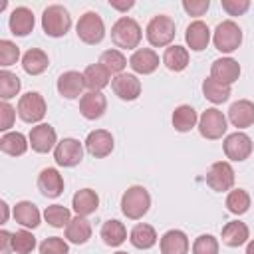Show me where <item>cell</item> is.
Masks as SVG:
<instances>
[{
  "label": "cell",
  "mask_w": 254,
  "mask_h": 254,
  "mask_svg": "<svg viewBox=\"0 0 254 254\" xmlns=\"http://www.w3.org/2000/svg\"><path fill=\"white\" fill-rule=\"evenodd\" d=\"M151 208V194L145 187L141 185H133L129 187L123 196H121V212L131 218V220H139L143 218Z\"/></svg>",
  "instance_id": "6da1fadb"
},
{
  "label": "cell",
  "mask_w": 254,
  "mask_h": 254,
  "mask_svg": "<svg viewBox=\"0 0 254 254\" xmlns=\"http://www.w3.org/2000/svg\"><path fill=\"white\" fill-rule=\"evenodd\" d=\"M141 38H143L141 26L129 16H121L111 26V40L121 50H135L141 44Z\"/></svg>",
  "instance_id": "7a4b0ae2"
},
{
  "label": "cell",
  "mask_w": 254,
  "mask_h": 254,
  "mask_svg": "<svg viewBox=\"0 0 254 254\" xmlns=\"http://www.w3.org/2000/svg\"><path fill=\"white\" fill-rule=\"evenodd\" d=\"M42 28H44L46 36H50V38H62L71 28V16H69V12L64 6L52 4L42 14Z\"/></svg>",
  "instance_id": "3957f363"
},
{
  "label": "cell",
  "mask_w": 254,
  "mask_h": 254,
  "mask_svg": "<svg viewBox=\"0 0 254 254\" xmlns=\"http://www.w3.org/2000/svg\"><path fill=\"white\" fill-rule=\"evenodd\" d=\"M145 36L151 46L155 48H165L175 40V20L167 14H157L149 20Z\"/></svg>",
  "instance_id": "277c9868"
},
{
  "label": "cell",
  "mask_w": 254,
  "mask_h": 254,
  "mask_svg": "<svg viewBox=\"0 0 254 254\" xmlns=\"http://www.w3.org/2000/svg\"><path fill=\"white\" fill-rule=\"evenodd\" d=\"M212 42H214V48L218 52L232 54L242 44V30L234 20H224L216 26V30L212 34Z\"/></svg>",
  "instance_id": "5b68a950"
},
{
  "label": "cell",
  "mask_w": 254,
  "mask_h": 254,
  "mask_svg": "<svg viewBox=\"0 0 254 254\" xmlns=\"http://www.w3.org/2000/svg\"><path fill=\"white\" fill-rule=\"evenodd\" d=\"M77 38L83 44H99L105 38V24L101 20V16L97 12H85L83 16H79L77 26H75Z\"/></svg>",
  "instance_id": "8992f818"
},
{
  "label": "cell",
  "mask_w": 254,
  "mask_h": 254,
  "mask_svg": "<svg viewBox=\"0 0 254 254\" xmlns=\"http://www.w3.org/2000/svg\"><path fill=\"white\" fill-rule=\"evenodd\" d=\"M18 117L26 123H38L46 115V101L38 91H28L18 99Z\"/></svg>",
  "instance_id": "52a82bcc"
},
{
  "label": "cell",
  "mask_w": 254,
  "mask_h": 254,
  "mask_svg": "<svg viewBox=\"0 0 254 254\" xmlns=\"http://www.w3.org/2000/svg\"><path fill=\"white\" fill-rule=\"evenodd\" d=\"M228 125H226V117L220 109L216 107H208L206 111H202V115L198 117V133L204 139H220L226 133Z\"/></svg>",
  "instance_id": "ba28073f"
},
{
  "label": "cell",
  "mask_w": 254,
  "mask_h": 254,
  "mask_svg": "<svg viewBox=\"0 0 254 254\" xmlns=\"http://www.w3.org/2000/svg\"><path fill=\"white\" fill-rule=\"evenodd\" d=\"M206 185L216 192L230 190L234 187V169H232V165L228 161L212 163L208 173H206Z\"/></svg>",
  "instance_id": "9c48e42d"
},
{
  "label": "cell",
  "mask_w": 254,
  "mask_h": 254,
  "mask_svg": "<svg viewBox=\"0 0 254 254\" xmlns=\"http://www.w3.org/2000/svg\"><path fill=\"white\" fill-rule=\"evenodd\" d=\"M222 149H224V155L230 159V161H246L250 155H252V139L242 133V131H236V133H230L226 135L224 143H222Z\"/></svg>",
  "instance_id": "30bf717a"
},
{
  "label": "cell",
  "mask_w": 254,
  "mask_h": 254,
  "mask_svg": "<svg viewBox=\"0 0 254 254\" xmlns=\"http://www.w3.org/2000/svg\"><path fill=\"white\" fill-rule=\"evenodd\" d=\"M54 159L60 167H75L83 159V145L73 137H65L56 145Z\"/></svg>",
  "instance_id": "8fae6325"
},
{
  "label": "cell",
  "mask_w": 254,
  "mask_h": 254,
  "mask_svg": "<svg viewBox=\"0 0 254 254\" xmlns=\"http://www.w3.org/2000/svg\"><path fill=\"white\" fill-rule=\"evenodd\" d=\"M28 141L36 153H50L58 145V135L50 123H38L36 127H32Z\"/></svg>",
  "instance_id": "7c38bea8"
},
{
  "label": "cell",
  "mask_w": 254,
  "mask_h": 254,
  "mask_svg": "<svg viewBox=\"0 0 254 254\" xmlns=\"http://www.w3.org/2000/svg\"><path fill=\"white\" fill-rule=\"evenodd\" d=\"M115 143H113V135L105 129H95L85 137V149L91 157L95 159H103L107 155H111Z\"/></svg>",
  "instance_id": "4fadbf2b"
},
{
  "label": "cell",
  "mask_w": 254,
  "mask_h": 254,
  "mask_svg": "<svg viewBox=\"0 0 254 254\" xmlns=\"http://www.w3.org/2000/svg\"><path fill=\"white\" fill-rule=\"evenodd\" d=\"M111 89L113 93L123 99V101H133L141 95V81L137 79V75L133 73H119L111 79Z\"/></svg>",
  "instance_id": "5bb4252c"
},
{
  "label": "cell",
  "mask_w": 254,
  "mask_h": 254,
  "mask_svg": "<svg viewBox=\"0 0 254 254\" xmlns=\"http://www.w3.org/2000/svg\"><path fill=\"white\" fill-rule=\"evenodd\" d=\"M210 77L224 85H232L240 77V64L234 58H218L210 65Z\"/></svg>",
  "instance_id": "9a60e30c"
},
{
  "label": "cell",
  "mask_w": 254,
  "mask_h": 254,
  "mask_svg": "<svg viewBox=\"0 0 254 254\" xmlns=\"http://www.w3.org/2000/svg\"><path fill=\"white\" fill-rule=\"evenodd\" d=\"M107 109V99L101 91H87L79 97V113L93 121V119H99Z\"/></svg>",
  "instance_id": "2e32d148"
},
{
  "label": "cell",
  "mask_w": 254,
  "mask_h": 254,
  "mask_svg": "<svg viewBox=\"0 0 254 254\" xmlns=\"http://www.w3.org/2000/svg\"><path fill=\"white\" fill-rule=\"evenodd\" d=\"M38 189L44 196L48 198H58L64 192V177L60 175L58 169H42L38 175Z\"/></svg>",
  "instance_id": "e0dca14e"
},
{
  "label": "cell",
  "mask_w": 254,
  "mask_h": 254,
  "mask_svg": "<svg viewBox=\"0 0 254 254\" xmlns=\"http://www.w3.org/2000/svg\"><path fill=\"white\" fill-rule=\"evenodd\" d=\"M83 87H85V79H83V73H79V71L69 69V71H64L58 77V91L65 99L79 97L81 91H83Z\"/></svg>",
  "instance_id": "ac0fdd59"
},
{
  "label": "cell",
  "mask_w": 254,
  "mask_h": 254,
  "mask_svg": "<svg viewBox=\"0 0 254 254\" xmlns=\"http://www.w3.org/2000/svg\"><path fill=\"white\" fill-rule=\"evenodd\" d=\"M34 12L26 6H18L12 10L10 18H8V28L14 36H28L34 30Z\"/></svg>",
  "instance_id": "d6986e66"
},
{
  "label": "cell",
  "mask_w": 254,
  "mask_h": 254,
  "mask_svg": "<svg viewBox=\"0 0 254 254\" xmlns=\"http://www.w3.org/2000/svg\"><path fill=\"white\" fill-rule=\"evenodd\" d=\"M185 40H187V46L192 52H202L210 42V28L202 20H194L187 26Z\"/></svg>",
  "instance_id": "ffe728a7"
},
{
  "label": "cell",
  "mask_w": 254,
  "mask_h": 254,
  "mask_svg": "<svg viewBox=\"0 0 254 254\" xmlns=\"http://www.w3.org/2000/svg\"><path fill=\"white\" fill-rule=\"evenodd\" d=\"M129 65H131V69L135 73L149 75V73H153L159 67V56L151 48H139L129 58Z\"/></svg>",
  "instance_id": "44dd1931"
},
{
  "label": "cell",
  "mask_w": 254,
  "mask_h": 254,
  "mask_svg": "<svg viewBox=\"0 0 254 254\" xmlns=\"http://www.w3.org/2000/svg\"><path fill=\"white\" fill-rule=\"evenodd\" d=\"M228 121L238 127V129H246L254 123V103L248 99H238L230 105L228 109Z\"/></svg>",
  "instance_id": "7402d4cb"
},
{
  "label": "cell",
  "mask_w": 254,
  "mask_h": 254,
  "mask_svg": "<svg viewBox=\"0 0 254 254\" xmlns=\"http://www.w3.org/2000/svg\"><path fill=\"white\" fill-rule=\"evenodd\" d=\"M159 246H161V254H189V238L183 230H167L161 240H159Z\"/></svg>",
  "instance_id": "603a6c76"
},
{
  "label": "cell",
  "mask_w": 254,
  "mask_h": 254,
  "mask_svg": "<svg viewBox=\"0 0 254 254\" xmlns=\"http://www.w3.org/2000/svg\"><path fill=\"white\" fill-rule=\"evenodd\" d=\"M71 206H73V210H75L77 216H89V214H93L97 210L99 196L91 189H79L73 194V198H71Z\"/></svg>",
  "instance_id": "cb8c5ba5"
},
{
  "label": "cell",
  "mask_w": 254,
  "mask_h": 254,
  "mask_svg": "<svg viewBox=\"0 0 254 254\" xmlns=\"http://www.w3.org/2000/svg\"><path fill=\"white\" fill-rule=\"evenodd\" d=\"M12 214H14V220H16L18 224H22L24 228H36V226L40 224V218H42L38 206H36L34 202H30V200H20V202H16Z\"/></svg>",
  "instance_id": "d4e9b609"
},
{
  "label": "cell",
  "mask_w": 254,
  "mask_h": 254,
  "mask_svg": "<svg viewBox=\"0 0 254 254\" xmlns=\"http://www.w3.org/2000/svg\"><path fill=\"white\" fill-rule=\"evenodd\" d=\"M91 224H89V220L85 218V216H73L71 220H69V224L65 226V238H67V242H71V244H85L89 238H91Z\"/></svg>",
  "instance_id": "484cf974"
},
{
  "label": "cell",
  "mask_w": 254,
  "mask_h": 254,
  "mask_svg": "<svg viewBox=\"0 0 254 254\" xmlns=\"http://www.w3.org/2000/svg\"><path fill=\"white\" fill-rule=\"evenodd\" d=\"M250 238V230L244 222L240 220H232V222H226L224 228H222V242L230 248H238L242 244H246Z\"/></svg>",
  "instance_id": "4316f807"
},
{
  "label": "cell",
  "mask_w": 254,
  "mask_h": 254,
  "mask_svg": "<svg viewBox=\"0 0 254 254\" xmlns=\"http://www.w3.org/2000/svg\"><path fill=\"white\" fill-rule=\"evenodd\" d=\"M157 232H155V228L151 226V224H145V222H139V224H135L133 228H131V232H129V240H131V244L135 246V248H139V250H149V248H153L155 244H157Z\"/></svg>",
  "instance_id": "83f0119b"
},
{
  "label": "cell",
  "mask_w": 254,
  "mask_h": 254,
  "mask_svg": "<svg viewBox=\"0 0 254 254\" xmlns=\"http://www.w3.org/2000/svg\"><path fill=\"white\" fill-rule=\"evenodd\" d=\"M50 65V60H48V54L38 50V48H30L24 56H22V67L28 75H40L48 69Z\"/></svg>",
  "instance_id": "f1b7e54d"
},
{
  "label": "cell",
  "mask_w": 254,
  "mask_h": 254,
  "mask_svg": "<svg viewBox=\"0 0 254 254\" xmlns=\"http://www.w3.org/2000/svg\"><path fill=\"white\" fill-rule=\"evenodd\" d=\"M109 77L111 73L97 62V64H91L83 69V79H85V87L89 91H101L103 87L109 85Z\"/></svg>",
  "instance_id": "f546056e"
},
{
  "label": "cell",
  "mask_w": 254,
  "mask_h": 254,
  "mask_svg": "<svg viewBox=\"0 0 254 254\" xmlns=\"http://www.w3.org/2000/svg\"><path fill=\"white\" fill-rule=\"evenodd\" d=\"M30 141L20 133V131H8L0 137V149L2 153L10 155V157H20L28 151Z\"/></svg>",
  "instance_id": "4dcf8cb0"
},
{
  "label": "cell",
  "mask_w": 254,
  "mask_h": 254,
  "mask_svg": "<svg viewBox=\"0 0 254 254\" xmlns=\"http://www.w3.org/2000/svg\"><path fill=\"white\" fill-rule=\"evenodd\" d=\"M101 238L107 246H121L127 238V228L123 226V222L111 218V220H105L103 226H101Z\"/></svg>",
  "instance_id": "1f68e13d"
},
{
  "label": "cell",
  "mask_w": 254,
  "mask_h": 254,
  "mask_svg": "<svg viewBox=\"0 0 254 254\" xmlns=\"http://www.w3.org/2000/svg\"><path fill=\"white\" fill-rule=\"evenodd\" d=\"M202 93H204V97L210 103L218 105V103L228 101V97H230V85H224V83H220V81H216L214 77L208 75L202 81Z\"/></svg>",
  "instance_id": "d6a6232c"
},
{
  "label": "cell",
  "mask_w": 254,
  "mask_h": 254,
  "mask_svg": "<svg viewBox=\"0 0 254 254\" xmlns=\"http://www.w3.org/2000/svg\"><path fill=\"white\" fill-rule=\"evenodd\" d=\"M196 123H198V115H196V111H194L190 105H179V107L173 111V127H175L179 133L190 131Z\"/></svg>",
  "instance_id": "836d02e7"
},
{
  "label": "cell",
  "mask_w": 254,
  "mask_h": 254,
  "mask_svg": "<svg viewBox=\"0 0 254 254\" xmlns=\"http://www.w3.org/2000/svg\"><path fill=\"white\" fill-rule=\"evenodd\" d=\"M163 64L171 71H183L189 65V50L183 46H169L163 54Z\"/></svg>",
  "instance_id": "e575fe53"
},
{
  "label": "cell",
  "mask_w": 254,
  "mask_h": 254,
  "mask_svg": "<svg viewBox=\"0 0 254 254\" xmlns=\"http://www.w3.org/2000/svg\"><path fill=\"white\" fill-rule=\"evenodd\" d=\"M44 218H46V222H48L50 226H54V228H64V226L69 224L71 212H69V208L64 206V204H50V206H46V210H44Z\"/></svg>",
  "instance_id": "d590c367"
},
{
  "label": "cell",
  "mask_w": 254,
  "mask_h": 254,
  "mask_svg": "<svg viewBox=\"0 0 254 254\" xmlns=\"http://www.w3.org/2000/svg\"><path fill=\"white\" fill-rule=\"evenodd\" d=\"M99 64L111 73V75H119L123 73L125 65H127V60L125 56L119 52V50H105L101 56H99Z\"/></svg>",
  "instance_id": "8d00e7d4"
},
{
  "label": "cell",
  "mask_w": 254,
  "mask_h": 254,
  "mask_svg": "<svg viewBox=\"0 0 254 254\" xmlns=\"http://www.w3.org/2000/svg\"><path fill=\"white\" fill-rule=\"evenodd\" d=\"M20 87H22V83H20V77L16 73H12L8 69L0 71V97H2V101L16 97Z\"/></svg>",
  "instance_id": "74e56055"
},
{
  "label": "cell",
  "mask_w": 254,
  "mask_h": 254,
  "mask_svg": "<svg viewBox=\"0 0 254 254\" xmlns=\"http://www.w3.org/2000/svg\"><path fill=\"white\" fill-rule=\"evenodd\" d=\"M226 208L232 214H244L250 208V194L244 189H232L226 196Z\"/></svg>",
  "instance_id": "f35d334b"
},
{
  "label": "cell",
  "mask_w": 254,
  "mask_h": 254,
  "mask_svg": "<svg viewBox=\"0 0 254 254\" xmlns=\"http://www.w3.org/2000/svg\"><path fill=\"white\" fill-rule=\"evenodd\" d=\"M12 248L16 254H30L36 248V236L26 228L12 232Z\"/></svg>",
  "instance_id": "ab89813d"
},
{
  "label": "cell",
  "mask_w": 254,
  "mask_h": 254,
  "mask_svg": "<svg viewBox=\"0 0 254 254\" xmlns=\"http://www.w3.org/2000/svg\"><path fill=\"white\" fill-rule=\"evenodd\" d=\"M20 58V48L10 40H0V65L8 67L16 64Z\"/></svg>",
  "instance_id": "60d3db41"
},
{
  "label": "cell",
  "mask_w": 254,
  "mask_h": 254,
  "mask_svg": "<svg viewBox=\"0 0 254 254\" xmlns=\"http://www.w3.org/2000/svg\"><path fill=\"white\" fill-rule=\"evenodd\" d=\"M192 254H218V240L212 234H200L192 242Z\"/></svg>",
  "instance_id": "b9f144b4"
},
{
  "label": "cell",
  "mask_w": 254,
  "mask_h": 254,
  "mask_svg": "<svg viewBox=\"0 0 254 254\" xmlns=\"http://www.w3.org/2000/svg\"><path fill=\"white\" fill-rule=\"evenodd\" d=\"M40 254H69V246L60 236L44 238L40 244Z\"/></svg>",
  "instance_id": "7bdbcfd3"
},
{
  "label": "cell",
  "mask_w": 254,
  "mask_h": 254,
  "mask_svg": "<svg viewBox=\"0 0 254 254\" xmlns=\"http://www.w3.org/2000/svg\"><path fill=\"white\" fill-rule=\"evenodd\" d=\"M220 6L228 16H242L250 8V2L248 0H220Z\"/></svg>",
  "instance_id": "ee69618b"
},
{
  "label": "cell",
  "mask_w": 254,
  "mask_h": 254,
  "mask_svg": "<svg viewBox=\"0 0 254 254\" xmlns=\"http://www.w3.org/2000/svg\"><path fill=\"white\" fill-rule=\"evenodd\" d=\"M16 109L8 103V101H2L0 103V129L4 131V133H8V129L12 127V123H14V119H16Z\"/></svg>",
  "instance_id": "f6af8a7d"
},
{
  "label": "cell",
  "mask_w": 254,
  "mask_h": 254,
  "mask_svg": "<svg viewBox=\"0 0 254 254\" xmlns=\"http://www.w3.org/2000/svg\"><path fill=\"white\" fill-rule=\"evenodd\" d=\"M183 8L189 16H202L210 8V2L208 0H183Z\"/></svg>",
  "instance_id": "bcb514c9"
},
{
  "label": "cell",
  "mask_w": 254,
  "mask_h": 254,
  "mask_svg": "<svg viewBox=\"0 0 254 254\" xmlns=\"http://www.w3.org/2000/svg\"><path fill=\"white\" fill-rule=\"evenodd\" d=\"M12 232L8 230H0V254H12Z\"/></svg>",
  "instance_id": "7dc6e473"
},
{
  "label": "cell",
  "mask_w": 254,
  "mask_h": 254,
  "mask_svg": "<svg viewBox=\"0 0 254 254\" xmlns=\"http://www.w3.org/2000/svg\"><path fill=\"white\" fill-rule=\"evenodd\" d=\"M109 4H111V8L125 12V10H129V8H133L135 2H133V0H129V2H115V0H109Z\"/></svg>",
  "instance_id": "c3c4849f"
},
{
  "label": "cell",
  "mask_w": 254,
  "mask_h": 254,
  "mask_svg": "<svg viewBox=\"0 0 254 254\" xmlns=\"http://www.w3.org/2000/svg\"><path fill=\"white\" fill-rule=\"evenodd\" d=\"M0 206H2V222H6V220H8V204L2 200V204H0Z\"/></svg>",
  "instance_id": "681fc988"
},
{
  "label": "cell",
  "mask_w": 254,
  "mask_h": 254,
  "mask_svg": "<svg viewBox=\"0 0 254 254\" xmlns=\"http://www.w3.org/2000/svg\"><path fill=\"white\" fill-rule=\"evenodd\" d=\"M246 254H254V240L248 242V246H246Z\"/></svg>",
  "instance_id": "f907efd6"
},
{
  "label": "cell",
  "mask_w": 254,
  "mask_h": 254,
  "mask_svg": "<svg viewBox=\"0 0 254 254\" xmlns=\"http://www.w3.org/2000/svg\"><path fill=\"white\" fill-rule=\"evenodd\" d=\"M115 254H127V252H121V250H119V252H115Z\"/></svg>",
  "instance_id": "816d5d0a"
}]
</instances>
